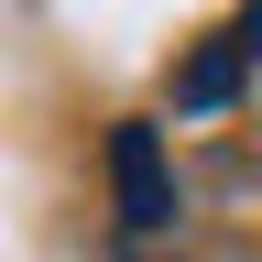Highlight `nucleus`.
I'll return each instance as SVG.
<instances>
[{
	"label": "nucleus",
	"instance_id": "nucleus-1",
	"mask_svg": "<svg viewBox=\"0 0 262 262\" xmlns=\"http://www.w3.org/2000/svg\"><path fill=\"white\" fill-rule=\"evenodd\" d=\"M110 208H120V241H164L175 229V164H164L153 120H110Z\"/></svg>",
	"mask_w": 262,
	"mask_h": 262
},
{
	"label": "nucleus",
	"instance_id": "nucleus-2",
	"mask_svg": "<svg viewBox=\"0 0 262 262\" xmlns=\"http://www.w3.org/2000/svg\"><path fill=\"white\" fill-rule=\"evenodd\" d=\"M241 77H251V44H241V22H229V33H196V44L175 55L164 98H175V120H219L229 98H241Z\"/></svg>",
	"mask_w": 262,
	"mask_h": 262
},
{
	"label": "nucleus",
	"instance_id": "nucleus-3",
	"mask_svg": "<svg viewBox=\"0 0 262 262\" xmlns=\"http://www.w3.org/2000/svg\"><path fill=\"white\" fill-rule=\"evenodd\" d=\"M241 44H251V66H262V0H241Z\"/></svg>",
	"mask_w": 262,
	"mask_h": 262
}]
</instances>
